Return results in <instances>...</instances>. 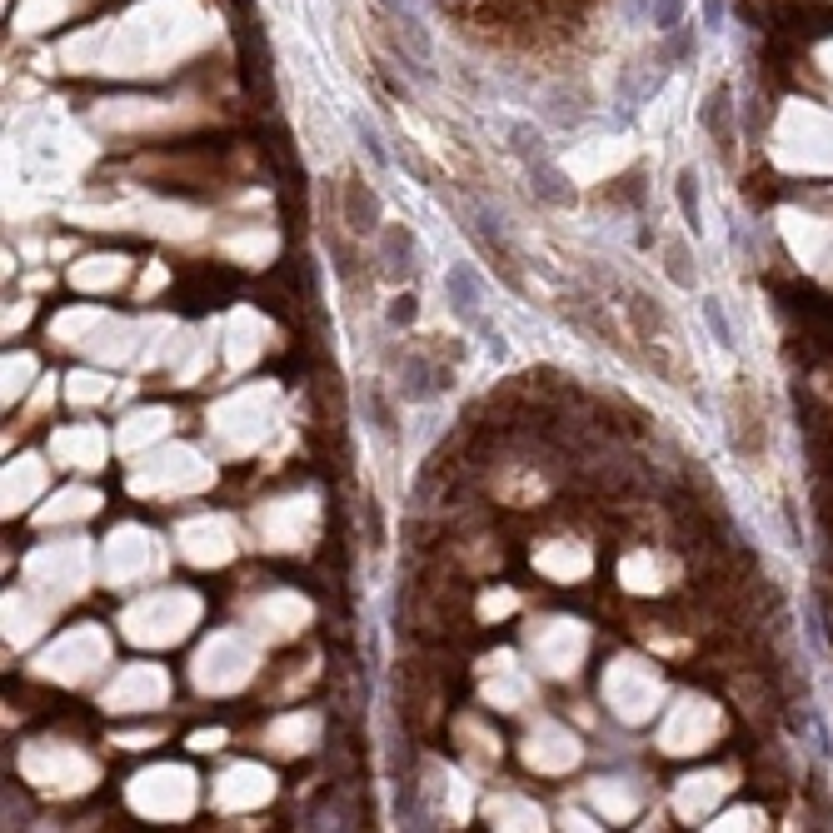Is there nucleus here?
Wrapping results in <instances>:
<instances>
[{"label":"nucleus","instance_id":"nucleus-1","mask_svg":"<svg viewBox=\"0 0 833 833\" xmlns=\"http://www.w3.org/2000/svg\"><path fill=\"white\" fill-rule=\"evenodd\" d=\"M340 220H345L349 235H359V240L379 235V200L359 175H349V180L340 185Z\"/></svg>","mask_w":833,"mask_h":833},{"label":"nucleus","instance_id":"nucleus-2","mask_svg":"<svg viewBox=\"0 0 833 833\" xmlns=\"http://www.w3.org/2000/svg\"><path fill=\"white\" fill-rule=\"evenodd\" d=\"M444 294H449V310L465 320V325H479V304H484V275L475 265H449L444 275Z\"/></svg>","mask_w":833,"mask_h":833},{"label":"nucleus","instance_id":"nucleus-3","mask_svg":"<svg viewBox=\"0 0 833 833\" xmlns=\"http://www.w3.org/2000/svg\"><path fill=\"white\" fill-rule=\"evenodd\" d=\"M375 249H379V270L390 275V280H404L414 270V235L404 225H379Z\"/></svg>","mask_w":833,"mask_h":833},{"label":"nucleus","instance_id":"nucleus-4","mask_svg":"<svg viewBox=\"0 0 833 833\" xmlns=\"http://www.w3.org/2000/svg\"><path fill=\"white\" fill-rule=\"evenodd\" d=\"M524 170H530V190L544 200V205H569V200H574L569 180L559 175V165H554V160H534V165H524Z\"/></svg>","mask_w":833,"mask_h":833},{"label":"nucleus","instance_id":"nucleus-5","mask_svg":"<svg viewBox=\"0 0 833 833\" xmlns=\"http://www.w3.org/2000/svg\"><path fill=\"white\" fill-rule=\"evenodd\" d=\"M699 125L714 135V140H729V131H734V95H729V86L709 90V100H703V110H699Z\"/></svg>","mask_w":833,"mask_h":833},{"label":"nucleus","instance_id":"nucleus-6","mask_svg":"<svg viewBox=\"0 0 833 833\" xmlns=\"http://www.w3.org/2000/svg\"><path fill=\"white\" fill-rule=\"evenodd\" d=\"M400 394H410V400H430L434 394V369L424 355H410L400 365Z\"/></svg>","mask_w":833,"mask_h":833},{"label":"nucleus","instance_id":"nucleus-7","mask_svg":"<svg viewBox=\"0 0 833 833\" xmlns=\"http://www.w3.org/2000/svg\"><path fill=\"white\" fill-rule=\"evenodd\" d=\"M509 140H514V155H520L524 165L549 160V145H544V135L534 131V125H524V120H514V125H509Z\"/></svg>","mask_w":833,"mask_h":833},{"label":"nucleus","instance_id":"nucleus-8","mask_svg":"<svg viewBox=\"0 0 833 833\" xmlns=\"http://www.w3.org/2000/svg\"><path fill=\"white\" fill-rule=\"evenodd\" d=\"M634 11L649 15V25H659L664 35H669L674 25H684V0H634Z\"/></svg>","mask_w":833,"mask_h":833},{"label":"nucleus","instance_id":"nucleus-9","mask_svg":"<svg viewBox=\"0 0 833 833\" xmlns=\"http://www.w3.org/2000/svg\"><path fill=\"white\" fill-rule=\"evenodd\" d=\"M693 55H699V41H693V31H689V25H674L669 41H664V60H669V66H689Z\"/></svg>","mask_w":833,"mask_h":833},{"label":"nucleus","instance_id":"nucleus-10","mask_svg":"<svg viewBox=\"0 0 833 833\" xmlns=\"http://www.w3.org/2000/svg\"><path fill=\"white\" fill-rule=\"evenodd\" d=\"M679 210L689 220V230H699V175L679 170Z\"/></svg>","mask_w":833,"mask_h":833},{"label":"nucleus","instance_id":"nucleus-11","mask_svg":"<svg viewBox=\"0 0 833 833\" xmlns=\"http://www.w3.org/2000/svg\"><path fill=\"white\" fill-rule=\"evenodd\" d=\"M355 135H359V145H365L369 160H375V165H390V155H385V145H379V131L369 125L365 115H355Z\"/></svg>","mask_w":833,"mask_h":833},{"label":"nucleus","instance_id":"nucleus-12","mask_svg":"<svg viewBox=\"0 0 833 833\" xmlns=\"http://www.w3.org/2000/svg\"><path fill=\"white\" fill-rule=\"evenodd\" d=\"M703 320H709V330H714V340H719V345H734V325H729V320H724V310H719V300H703Z\"/></svg>","mask_w":833,"mask_h":833},{"label":"nucleus","instance_id":"nucleus-13","mask_svg":"<svg viewBox=\"0 0 833 833\" xmlns=\"http://www.w3.org/2000/svg\"><path fill=\"white\" fill-rule=\"evenodd\" d=\"M414 314H420L414 294H400V300H390V314H385V320H390L394 330H410V325H414Z\"/></svg>","mask_w":833,"mask_h":833},{"label":"nucleus","instance_id":"nucleus-14","mask_svg":"<svg viewBox=\"0 0 833 833\" xmlns=\"http://www.w3.org/2000/svg\"><path fill=\"white\" fill-rule=\"evenodd\" d=\"M703 25H709V31L724 25V0H703Z\"/></svg>","mask_w":833,"mask_h":833}]
</instances>
